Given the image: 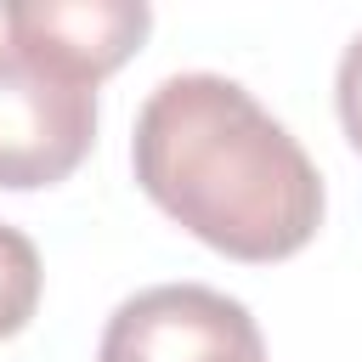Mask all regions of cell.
Wrapping results in <instances>:
<instances>
[{
  "label": "cell",
  "mask_w": 362,
  "mask_h": 362,
  "mask_svg": "<svg viewBox=\"0 0 362 362\" xmlns=\"http://www.w3.org/2000/svg\"><path fill=\"white\" fill-rule=\"evenodd\" d=\"M40 283H45L40 249L17 226L0 221V339H11V334L28 328V317L40 311Z\"/></svg>",
  "instance_id": "obj_5"
},
{
  "label": "cell",
  "mask_w": 362,
  "mask_h": 362,
  "mask_svg": "<svg viewBox=\"0 0 362 362\" xmlns=\"http://www.w3.org/2000/svg\"><path fill=\"white\" fill-rule=\"evenodd\" d=\"M96 362H266V339L232 294L204 283H158L107 317Z\"/></svg>",
  "instance_id": "obj_3"
},
{
  "label": "cell",
  "mask_w": 362,
  "mask_h": 362,
  "mask_svg": "<svg viewBox=\"0 0 362 362\" xmlns=\"http://www.w3.org/2000/svg\"><path fill=\"white\" fill-rule=\"evenodd\" d=\"M6 45L74 85H102L153 34L147 0H0Z\"/></svg>",
  "instance_id": "obj_4"
},
{
  "label": "cell",
  "mask_w": 362,
  "mask_h": 362,
  "mask_svg": "<svg viewBox=\"0 0 362 362\" xmlns=\"http://www.w3.org/2000/svg\"><path fill=\"white\" fill-rule=\"evenodd\" d=\"M141 192L198 243L266 266L300 255L322 226V175L305 147L221 74L164 79L130 136Z\"/></svg>",
  "instance_id": "obj_1"
},
{
  "label": "cell",
  "mask_w": 362,
  "mask_h": 362,
  "mask_svg": "<svg viewBox=\"0 0 362 362\" xmlns=\"http://www.w3.org/2000/svg\"><path fill=\"white\" fill-rule=\"evenodd\" d=\"M96 141V90L57 79L17 45H0V187L34 192L68 181Z\"/></svg>",
  "instance_id": "obj_2"
},
{
  "label": "cell",
  "mask_w": 362,
  "mask_h": 362,
  "mask_svg": "<svg viewBox=\"0 0 362 362\" xmlns=\"http://www.w3.org/2000/svg\"><path fill=\"white\" fill-rule=\"evenodd\" d=\"M334 102H339V124L351 136V147L362 153V34L345 45L339 57V79H334Z\"/></svg>",
  "instance_id": "obj_6"
}]
</instances>
